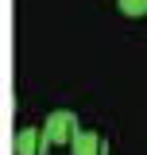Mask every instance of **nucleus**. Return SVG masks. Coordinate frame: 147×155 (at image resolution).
Listing matches in <instances>:
<instances>
[{
	"mask_svg": "<svg viewBox=\"0 0 147 155\" xmlns=\"http://www.w3.org/2000/svg\"><path fill=\"white\" fill-rule=\"evenodd\" d=\"M51 140L43 128H19L16 132V155H47Z\"/></svg>",
	"mask_w": 147,
	"mask_h": 155,
	"instance_id": "obj_2",
	"label": "nucleus"
},
{
	"mask_svg": "<svg viewBox=\"0 0 147 155\" xmlns=\"http://www.w3.org/2000/svg\"><path fill=\"white\" fill-rule=\"evenodd\" d=\"M70 147H74V155H105V140L97 132H77V140Z\"/></svg>",
	"mask_w": 147,
	"mask_h": 155,
	"instance_id": "obj_3",
	"label": "nucleus"
},
{
	"mask_svg": "<svg viewBox=\"0 0 147 155\" xmlns=\"http://www.w3.org/2000/svg\"><path fill=\"white\" fill-rule=\"evenodd\" d=\"M116 8L124 16H147V0H116Z\"/></svg>",
	"mask_w": 147,
	"mask_h": 155,
	"instance_id": "obj_4",
	"label": "nucleus"
},
{
	"mask_svg": "<svg viewBox=\"0 0 147 155\" xmlns=\"http://www.w3.org/2000/svg\"><path fill=\"white\" fill-rule=\"evenodd\" d=\"M43 132H47V140H51V147H62V143H74L81 128H77V116H74L70 109H58V113L47 116Z\"/></svg>",
	"mask_w": 147,
	"mask_h": 155,
	"instance_id": "obj_1",
	"label": "nucleus"
}]
</instances>
